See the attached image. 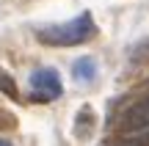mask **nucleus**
Listing matches in <instances>:
<instances>
[{
  "instance_id": "3",
  "label": "nucleus",
  "mask_w": 149,
  "mask_h": 146,
  "mask_svg": "<svg viewBox=\"0 0 149 146\" xmlns=\"http://www.w3.org/2000/svg\"><path fill=\"white\" fill-rule=\"evenodd\" d=\"M31 91H33V97L42 99V102H53V99H58L61 94H64V86H61L58 72L50 69V66L36 69L31 75Z\"/></svg>"
},
{
  "instance_id": "6",
  "label": "nucleus",
  "mask_w": 149,
  "mask_h": 146,
  "mask_svg": "<svg viewBox=\"0 0 149 146\" xmlns=\"http://www.w3.org/2000/svg\"><path fill=\"white\" fill-rule=\"evenodd\" d=\"M0 146H11V143H8V141H3V138H0Z\"/></svg>"
},
{
  "instance_id": "1",
  "label": "nucleus",
  "mask_w": 149,
  "mask_h": 146,
  "mask_svg": "<svg viewBox=\"0 0 149 146\" xmlns=\"http://www.w3.org/2000/svg\"><path fill=\"white\" fill-rule=\"evenodd\" d=\"M94 33H97L94 19H91L88 11H83L80 17H74V19L64 22V25H47V28H39L36 36H39V42L53 44V47H74V44L88 42Z\"/></svg>"
},
{
  "instance_id": "4",
  "label": "nucleus",
  "mask_w": 149,
  "mask_h": 146,
  "mask_svg": "<svg viewBox=\"0 0 149 146\" xmlns=\"http://www.w3.org/2000/svg\"><path fill=\"white\" fill-rule=\"evenodd\" d=\"M72 75L77 83H94L97 77V61L91 58V55H86V58H77L72 66Z\"/></svg>"
},
{
  "instance_id": "2",
  "label": "nucleus",
  "mask_w": 149,
  "mask_h": 146,
  "mask_svg": "<svg viewBox=\"0 0 149 146\" xmlns=\"http://www.w3.org/2000/svg\"><path fill=\"white\" fill-rule=\"evenodd\" d=\"M116 130L122 141H149V97L130 102L119 113Z\"/></svg>"
},
{
  "instance_id": "5",
  "label": "nucleus",
  "mask_w": 149,
  "mask_h": 146,
  "mask_svg": "<svg viewBox=\"0 0 149 146\" xmlns=\"http://www.w3.org/2000/svg\"><path fill=\"white\" fill-rule=\"evenodd\" d=\"M0 91H6L8 97H17V86H14V80H11V77L6 75L3 69H0Z\"/></svg>"
}]
</instances>
